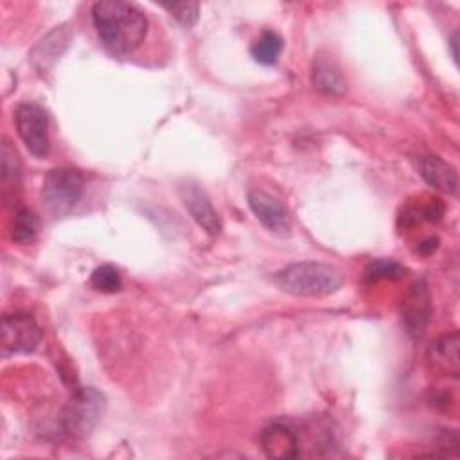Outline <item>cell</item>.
Returning a JSON list of instances; mask_svg holds the SVG:
<instances>
[{"mask_svg":"<svg viewBox=\"0 0 460 460\" xmlns=\"http://www.w3.org/2000/svg\"><path fill=\"white\" fill-rule=\"evenodd\" d=\"M92 20L101 43L119 56L138 49L147 32L146 14L129 2H97L92 7Z\"/></svg>","mask_w":460,"mask_h":460,"instance_id":"6da1fadb","label":"cell"},{"mask_svg":"<svg viewBox=\"0 0 460 460\" xmlns=\"http://www.w3.org/2000/svg\"><path fill=\"white\" fill-rule=\"evenodd\" d=\"M275 284L295 296H327L343 286V273L325 262L302 261L277 271Z\"/></svg>","mask_w":460,"mask_h":460,"instance_id":"7a4b0ae2","label":"cell"},{"mask_svg":"<svg viewBox=\"0 0 460 460\" xmlns=\"http://www.w3.org/2000/svg\"><path fill=\"white\" fill-rule=\"evenodd\" d=\"M106 410V397L93 386L77 388L61 411V428L68 437H88L101 422Z\"/></svg>","mask_w":460,"mask_h":460,"instance_id":"3957f363","label":"cell"},{"mask_svg":"<svg viewBox=\"0 0 460 460\" xmlns=\"http://www.w3.org/2000/svg\"><path fill=\"white\" fill-rule=\"evenodd\" d=\"M84 180L79 171L58 167L45 174L41 198L54 217L66 216L83 196Z\"/></svg>","mask_w":460,"mask_h":460,"instance_id":"277c9868","label":"cell"},{"mask_svg":"<svg viewBox=\"0 0 460 460\" xmlns=\"http://www.w3.org/2000/svg\"><path fill=\"white\" fill-rule=\"evenodd\" d=\"M14 124L20 140L32 156L43 158L49 155V117L40 104L22 102L14 110Z\"/></svg>","mask_w":460,"mask_h":460,"instance_id":"5b68a950","label":"cell"},{"mask_svg":"<svg viewBox=\"0 0 460 460\" xmlns=\"http://www.w3.org/2000/svg\"><path fill=\"white\" fill-rule=\"evenodd\" d=\"M43 336L38 322L27 313H11L2 318L0 347L4 356L34 352Z\"/></svg>","mask_w":460,"mask_h":460,"instance_id":"8992f818","label":"cell"},{"mask_svg":"<svg viewBox=\"0 0 460 460\" xmlns=\"http://www.w3.org/2000/svg\"><path fill=\"white\" fill-rule=\"evenodd\" d=\"M248 205L253 216L273 234L288 235L291 232V216L275 196L262 189L248 190Z\"/></svg>","mask_w":460,"mask_h":460,"instance_id":"52a82bcc","label":"cell"},{"mask_svg":"<svg viewBox=\"0 0 460 460\" xmlns=\"http://www.w3.org/2000/svg\"><path fill=\"white\" fill-rule=\"evenodd\" d=\"M180 198L183 207L189 210L190 217L208 234V235H217L223 228L221 219L212 207V201L208 199L207 192L192 181H187L180 187Z\"/></svg>","mask_w":460,"mask_h":460,"instance_id":"ba28073f","label":"cell"},{"mask_svg":"<svg viewBox=\"0 0 460 460\" xmlns=\"http://www.w3.org/2000/svg\"><path fill=\"white\" fill-rule=\"evenodd\" d=\"M72 41V31L68 25L54 27L49 34H45L31 50V61L38 70L50 68L68 49Z\"/></svg>","mask_w":460,"mask_h":460,"instance_id":"9c48e42d","label":"cell"},{"mask_svg":"<svg viewBox=\"0 0 460 460\" xmlns=\"http://www.w3.org/2000/svg\"><path fill=\"white\" fill-rule=\"evenodd\" d=\"M415 167L428 185H431L442 192L453 194V196L456 194V190H458L456 169L453 165H449L447 162H444L442 158H438L435 155H424V156L417 158Z\"/></svg>","mask_w":460,"mask_h":460,"instance_id":"30bf717a","label":"cell"},{"mask_svg":"<svg viewBox=\"0 0 460 460\" xmlns=\"http://www.w3.org/2000/svg\"><path fill=\"white\" fill-rule=\"evenodd\" d=\"M261 447L268 458L298 456V437L284 422H273L261 433Z\"/></svg>","mask_w":460,"mask_h":460,"instance_id":"8fae6325","label":"cell"},{"mask_svg":"<svg viewBox=\"0 0 460 460\" xmlns=\"http://www.w3.org/2000/svg\"><path fill=\"white\" fill-rule=\"evenodd\" d=\"M311 83L325 95H343L347 92V79L341 68L329 56L318 54L311 65Z\"/></svg>","mask_w":460,"mask_h":460,"instance_id":"7c38bea8","label":"cell"},{"mask_svg":"<svg viewBox=\"0 0 460 460\" xmlns=\"http://www.w3.org/2000/svg\"><path fill=\"white\" fill-rule=\"evenodd\" d=\"M458 347L460 338L458 332H449L440 338H437L431 347L428 349V361L433 370L456 377L460 370V359H458Z\"/></svg>","mask_w":460,"mask_h":460,"instance_id":"4fadbf2b","label":"cell"},{"mask_svg":"<svg viewBox=\"0 0 460 460\" xmlns=\"http://www.w3.org/2000/svg\"><path fill=\"white\" fill-rule=\"evenodd\" d=\"M428 318H429L428 289H426V286H415L406 302L404 313H402L404 327L408 329V332L411 336H420Z\"/></svg>","mask_w":460,"mask_h":460,"instance_id":"5bb4252c","label":"cell"},{"mask_svg":"<svg viewBox=\"0 0 460 460\" xmlns=\"http://www.w3.org/2000/svg\"><path fill=\"white\" fill-rule=\"evenodd\" d=\"M282 49H284L282 38L275 31H264L250 47V54L257 63L270 66L277 63L279 56L282 54Z\"/></svg>","mask_w":460,"mask_h":460,"instance_id":"9a60e30c","label":"cell"},{"mask_svg":"<svg viewBox=\"0 0 460 460\" xmlns=\"http://www.w3.org/2000/svg\"><path fill=\"white\" fill-rule=\"evenodd\" d=\"M38 234V217L27 207H20L13 216L11 239L18 244H29L36 239Z\"/></svg>","mask_w":460,"mask_h":460,"instance_id":"2e32d148","label":"cell"},{"mask_svg":"<svg viewBox=\"0 0 460 460\" xmlns=\"http://www.w3.org/2000/svg\"><path fill=\"white\" fill-rule=\"evenodd\" d=\"M0 172H2L4 185L14 183L20 178L18 153L7 138H2V146H0Z\"/></svg>","mask_w":460,"mask_h":460,"instance_id":"e0dca14e","label":"cell"},{"mask_svg":"<svg viewBox=\"0 0 460 460\" xmlns=\"http://www.w3.org/2000/svg\"><path fill=\"white\" fill-rule=\"evenodd\" d=\"M90 284L102 293H115L120 289L122 280H120V273L113 264H102L99 268L93 270L92 277H90Z\"/></svg>","mask_w":460,"mask_h":460,"instance_id":"ac0fdd59","label":"cell"},{"mask_svg":"<svg viewBox=\"0 0 460 460\" xmlns=\"http://www.w3.org/2000/svg\"><path fill=\"white\" fill-rule=\"evenodd\" d=\"M404 275V268L392 261V259H379V261H374L367 266L365 270V279L368 282H376V280H395V279H401Z\"/></svg>","mask_w":460,"mask_h":460,"instance_id":"d6986e66","label":"cell"},{"mask_svg":"<svg viewBox=\"0 0 460 460\" xmlns=\"http://www.w3.org/2000/svg\"><path fill=\"white\" fill-rule=\"evenodd\" d=\"M165 9L171 13V16L183 27H192L199 18V4L198 2H178L169 4Z\"/></svg>","mask_w":460,"mask_h":460,"instance_id":"ffe728a7","label":"cell"},{"mask_svg":"<svg viewBox=\"0 0 460 460\" xmlns=\"http://www.w3.org/2000/svg\"><path fill=\"white\" fill-rule=\"evenodd\" d=\"M444 214V205L440 203V199H429L422 208H420V216L426 221H433L437 223Z\"/></svg>","mask_w":460,"mask_h":460,"instance_id":"44dd1931","label":"cell"},{"mask_svg":"<svg viewBox=\"0 0 460 460\" xmlns=\"http://www.w3.org/2000/svg\"><path fill=\"white\" fill-rule=\"evenodd\" d=\"M437 243H438V241H437L435 237H428V239H424V241L419 244V252H420V253H424V255H428V253L435 252Z\"/></svg>","mask_w":460,"mask_h":460,"instance_id":"7402d4cb","label":"cell"},{"mask_svg":"<svg viewBox=\"0 0 460 460\" xmlns=\"http://www.w3.org/2000/svg\"><path fill=\"white\" fill-rule=\"evenodd\" d=\"M449 45H451V52H453V59L456 61V32L451 36V41H449Z\"/></svg>","mask_w":460,"mask_h":460,"instance_id":"603a6c76","label":"cell"}]
</instances>
